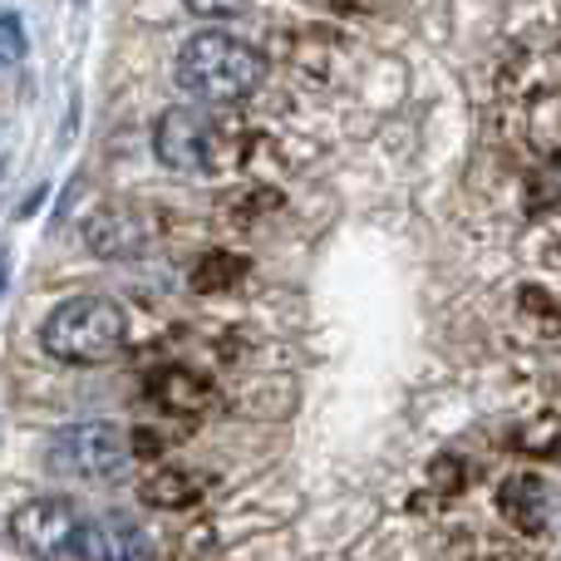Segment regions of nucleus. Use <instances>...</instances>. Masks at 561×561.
<instances>
[{
  "instance_id": "f257e3e1",
  "label": "nucleus",
  "mask_w": 561,
  "mask_h": 561,
  "mask_svg": "<svg viewBox=\"0 0 561 561\" xmlns=\"http://www.w3.org/2000/svg\"><path fill=\"white\" fill-rule=\"evenodd\" d=\"M173 79L193 104L227 108L252 99L266 84V55L227 30H197L173 59Z\"/></svg>"
},
{
  "instance_id": "f03ea898",
  "label": "nucleus",
  "mask_w": 561,
  "mask_h": 561,
  "mask_svg": "<svg viewBox=\"0 0 561 561\" xmlns=\"http://www.w3.org/2000/svg\"><path fill=\"white\" fill-rule=\"evenodd\" d=\"M128 340V316L108 296H75L59 300L39 325V345L59 365H108Z\"/></svg>"
},
{
  "instance_id": "7ed1b4c3",
  "label": "nucleus",
  "mask_w": 561,
  "mask_h": 561,
  "mask_svg": "<svg viewBox=\"0 0 561 561\" xmlns=\"http://www.w3.org/2000/svg\"><path fill=\"white\" fill-rule=\"evenodd\" d=\"M134 463V438L108 419H84V424H65L45 444V468L59 478H79V483H108L124 478Z\"/></svg>"
},
{
  "instance_id": "20e7f679",
  "label": "nucleus",
  "mask_w": 561,
  "mask_h": 561,
  "mask_svg": "<svg viewBox=\"0 0 561 561\" xmlns=\"http://www.w3.org/2000/svg\"><path fill=\"white\" fill-rule=\"evenodd\" d=\"M153 153L173 173H207L217 163V128L207 124L203 104H173L153 124Z\"/></svg>"
},
{
  "instance_id": "39448f33",
  "label": "nucleus",
  "mask_w": 561,
  "mask_h": 561,
  "mask_svg": "<svg viewBox=\"0 0 561 561\" xmlns=\"http://www.w3.org/2000/svg\"><path fill=\"white\" fill-rule=\"evenodd\" d=\"M84 527L79 507L69 497H25V503L10 513V542L25 557H59L75 552V537Z\"/></svg>"
},
{
  "instance_id": "423d86ee",
  "label": "nucleus",
  "mask_w": 561,
  "mask_h": 561,
  "mask_svg": "<svg viewBox=\"0 0 561 561\" xmlns=\"http://www.w3.org/2000/svg\"><path fill=\"white\" fill-rule=\"evenodd\" d=\"M75 561H158V542L138 517L99 513V517H84V527H79Z\"/></svg>"
},
{
  "instance_id": "0eeeda50",
  "label": "nucleus",
  "mask_w": 561,
  "mask_h": 561,
  "mask_svg": "<svg viewBox=\"0 0 561 561\" xmlns=\"http://www.w3.org/2000/svg\"><path fill=\"white\" fill-rule=\"evenodd\" d=\"M138 237H144V232H128V217H124V213H99L94 222H89V247H94L99 256H124V252H134Z\"/></svg>"
},
{
  "instance_id": "6e6552de",
  "label": "nucleus",
  "mask_w": 561,
  "mask_h": 561,
  "mask_svg": "<svg viewBox=\"0 0 561 561\" xmlns=\"http://www.w3.org/2000/svg\"><path fill=\"white\" fill-rule=\"evenodd\" d=\"M144 497L158 507H187L197 497V483L187 473H153L144 483Z\"/></svg>"
},
{
  "instance_id": "1a4fd4ad",
  "label": "nucleus",
  "mask_w": 561,
  "mask_h": 561,
  "mask_svg": "<svg viewBox=\"0 0 561 561\" xmlns=\"http://www.w3.org/2000/svg\"><path fill=\"white\" fill-rule=\"evenodd\" d=\"M0 39H5V65H20V59H25V30H20L15 10L0 15Z\"/></svg>"
},
{
  "instance_id": "9d476101",
  "label": "nucleus",
  "mask_w": 561,
  "mask_h": 561,
  "mask_svg": "<svg viewBox=\"0 0 561 561\" xmlns=\"http://www.w3.org/2000/svg\"><path fill=\"white\" fill-rule=\"evenodd\" d=\"M183 5L203 20H227V15H237V10H247L252 0H183Z\"/></svg>"
},
{
  "instance_id": "9b49d317",
  "label": "nucleus",
  "mask_w": 561,
  "mask_h": 561,
  "mask_svg": "<svg viewBox=\"0 0 561 561\" xmlns=\"http://www.w3.org/2000/svg\"><path fill=\"white\" fill-rule=\"evenodd\" d=\"M557 183H561V173H557Z\"/></svg>"
}]
</instances>
